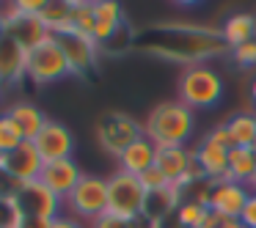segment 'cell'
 I'll list each match as a JSON object with an SVG mask.
<instances>
[{"mask_svg":"<svg viewBox=\"0 0 256 228\" xmlns=\"http://www.w3.org/2000/svg\"><path fill=\"white\" fill-rule=\"evenodd\" d=\"M144 135L157 149H174V146H188L196 135V110L182 105L179 99L160 102L149 110L144 121Z\"/></svg>","mask_w":256,"mask_h":228,"instance_id":"cell-1","label":"cell"},{"mask_svg":"<svg viewBox=\"0 0 256 228\" xmlns=\"http://www.w3.org/2000/svg\"><path fill=\"white\" fill-rule=\"evenodd\" d=\"M223 99V80L204 63H190L179 74V102L190 110H212Z\"/></svg>","mask_w":256,"mask_h":228,"instance_id":"cell-2","label":"cell"},{"mask_svg":"<svg viewBox=\"0 0 256 228\" xmlns=\"http://www.w3.org/2000/svg\"><path fill=\"white\" fill-rule=\"evenodd\" d=\"M64 206L69 209L72 220L78 223H94L96 217H102L108 212V179L86 173L80 179V184L66 195Z\"/></svg>","mask_w":256,"mask_h":228,"instance_id":"cell-3","label":"cell"},{"mask_svg":"<svg viewBox=\"0 0 256 228\" xmlns=\"http://www.w3.org/2000/svg\"><path fill=\"white\" fill-rule=\"evenodd\" d=\"M146 187L140 184L138 176H130L124 171H116L108 179V215H118V217H144L146 209Z\"/></svg>","mask_w":256,"mask_h":228,"instance_id":"cell-4","label":"cell"},{"mask_svg":"<svg viewBox=\"0 0 256 228\" xmlns=\"http://www.w3.org/2000/svg\"><path fill=\"white\" fill-rule=\"evenodd\" d=\"M138 138H144V124H138L132 116H127L122 110H110L105 116H100V121H96V140H100L102 151L113 154L116 160Z\"/></svg>","mask_w":256,"mask_h":228,"instance_id":"cell-5","label":"cell"},{"mask_svg":"<svg viewBox=\"0 0 256 228\" xmlns=\"http://www.w3.org/2000/svg\"><path fill=\"white\" fill-rule=\"evenodd\" d=\"M69 74H72V69H69V61L64 55L61 44L56 41V36L28 50V80L34 85H50L69 77Z\"/></svg>","mask_w":256,"mask_h":228,"instance_id":"cell-6","label":"cell"},{"mask_svg":"<svg viewBox=\"0 0 256 228\" xmlns=\"http://www.w3.org/2000/svg\"><path fill=\"white\" fill-rule=\"evenodd\" d=\"M14 198H17L25 220H30V223H52V220L61 217L64 201L58 198L56 193H50L39 179H36V182H28V184H20Z\"/></svg>","mask_w":256,"mask_h":228,"instance_id":"cell-7","label":"cell"},{"mask_svg":"<svg viewBox=\"0 0 256 228\" xmlns=\"http://www.w3.org/2000/svg\"><path fill=\"white\" fill-rule=\"evenodd\" d=\"M154 168L174 184L176 190H188L190 184L201 182V171L196 165V154L188 146H174V149H157V162Z\"/></svg>","mask_w":256,"mask_h":228,"instance_id":"cell-8","label":"cell"},{"mask_svg":"<svg viewBox=\"0 0 256 228\" xmlns=\"http://www.w3.org/2000/svg\"><path fill=\"white\" fill-rule=\"evenodd\" d=\"M56 41L61 44L64 55L69 61V69L78 77H86L91 69L96 66V58H100V44H96L91 36H83L78 30H64L56 33Z\"/></svg>","mask_w":256,"mask_h":228,"instance_id":"cell-9","label":"cell"},{"mask_svg":"<svg viewBox=\"0 0 256 228\" xmlns=\"http://www.w3.org/2000/svg\"><path fill=\"white\" fill-rule=\"evenodd\" d=\"M3 36L14 39L17 44H22L25 50H34L36 44H42L44 39H50V30L42 25L39 17H30V14L20 11L17 6H8L3 11Z\"/></svg>","mask_w":256,"mask_h":228,"instance_id":"cell-10","label":"cell"},{"mask_svg":"<svg viewBox=\"0 0 256 228\" xmlns=\"http://www.w3.org/2000/svg\"><path fill=\"white\" fill-rule=\"evenodd\" d=\"M42 168H44V160L39 157L34 140H22L17 149L3 157L0 173H6V176L17 184H28V182H36V179H39Z\"/></svg>","mask_w":256,"mask_h":228,"instance_id":"cell-11","label":"cell"},{"mask_svg":"<svg viewBox=\"0 0 256 228\" xmlns=\"http://www.w3.org/2000/svg\"><path fill=\"white\" fill-rule=\"evenodd\" d=\"M34 146L39 151V157L44 162H56V160H69L74 151V135L69 132L66 124L61 121H47L42 127V132L34 138Z\"/></svg>","mask_w":256,"mask_h":228,"instance_id":"cell-12","label":"cell"},{"mask_svg":"<svg viewBox=\"0 0 256 228\" xmlns=\"http://www.w3.org/2000/svg\"><path fill=\"white\" fill-rule=\"evenodd\" d=\"M250 198V190L245 184H237L232 179H223V182L210 184V193H206V206L215 215H226V217H237L242 215L245 204Z\"/></svg>","mask_w":256,"mask_h":228,"instance_id":"cell-13","label":"cell"},{"mask_svg":"<svg viewBox=\"0 0 256 228\" xmlns=\"http://www.w3.org/2000/svg\"><path fill=\"white\" fill-rule=\"evenodd\" d=\"M193 154H196V165L201 171V179H206L210 184L228 179V154H232V149L215 143L212 138L204 135V140L193 149Z\"/></svg>","mask_w":256,"mask_h":228,"instance_id":"cell-14","label":"cell"},{"mask_svg":"<svg viewBox=\"0 0 256 228\" xmlns=\"http://www.w3.org/2000/svg\"><path fill=\"white\" fill-rule=\"evenodd\" d=\"M83 176H86V173L80 171V165L69 157V160L44 162V168H42V173H39V182L44 184L50 193H56L61 201H66V195L78 187Z\"/></svg>","mask_w":256,"mask_h":228,"instance_id":"cell-15","label":"cell"},{"mask_svg":"<svg viewBox=\"0 0 256 228\" xmlns=\"http://www.w3.org/2000/svg\"><path fill=\"white\" fill-rule=\"evenodd\" d=\"M124 30V11L113 0H96L94 3V33L91 39L102 47H108Z\"/></svg>","mask_w":256,"mask_h":228,"instance_id":"cell-16","label":"cell"},{"mask_svg":"<svg viewBox=\"0 0 256 228\" xmlns=\"http://www.w3.org/2000/svg\"><path fill=\"white\" fill-rule=\"evenodd\" d=\"M25 77H28V50L3 36L0 39V88L17 85Z\"/></svg>","mask_w":256,"mask_h":228,"instance_id":"cell-17","label":"cell"},{"mask_svg":"<svg viewBox=\"0 0 256 228\" xmlns=\"http://www.w3.org/2000/svg\"><path fill=\"white\" fill-rule=\"evenodd\" d=\"M154 162H157V146L144 135V138H138L132 146H127V151L118 157V171L140 179L146 171L154 168Z\"/></svg>","mask_w":256,"mask_h":228,"instance_id":"cell-18","label":"cell"},{"mask_svg":"<svg viewBox=\"0 0 256 228\" xmlns=\"http://www.w3.org/2000/svg\"><path fill=\"white\" fill-rule=\"evenodd\" d=\"M220 36L228 47H240V44H248V41L256 39V14H245V11H237L232 17H226L220 28Z\"/></svg>","mask_w":256,"mask_h":228,"instance_id":"cell-19","label":"cell"},{"mask_svg":"<svg viewBox=\"0 0 256 228\" xmlns=\"http://www.w3.org/2000/svg\"><path fill=\"white\" fill-rule=\"evenodd\" d=\"M8 116L14 118V124H17L20 129H22V135H25V140H34L36 135L42 132V127H44L50 118L44 116V113L39 110V105H34V102H14L12 107H8Z\"/></svg>","mask_w":256,"mask_h":228,"instance_id":"cell-20","label":"cell"},{"mask_svg":"<svg viewBox=\"0 0 256 228\" xmlns=\"http://www.w3.org/2000/svg\"><path fill=\"white\" fill-rule=\"evenodd\" d=\"M228 129V138H232L234 149H254L256 140V113H234L228 121H223Z\"/></svg>","mask_w":256,"mask_h":228,"instance_id":"cell-21","label":"cell"},{"mask_svg":"<svg viewBox=\"0 0 256 228\" xmlns=\"http://www.w3.org/2000/svg\"><path fill=\"white\" fill-rule=\"evenodd\" d=\"M39 19L52 36L64 33V30H72V3L69 0H47Z\"/></svg>","mask_w":256,"mask_h":228,"instance_id":"cell-22","label":"cell"},{"mask_svg":"<svg viewBox=\"0 0 256 228\" xmlns=\"http://www.w3.org/2000/svg\"><path fill=\"white\" fill-rule=\"evenodd\" d=\"M228 179L237 184H254L256 179V151L254 149H232L228 154Z\"/></svg>","mask_w":256,"mask_h":228,"instance_id":"cell-23","label":"cell"},{"mask_svg":"<svg viewBox=\"0 0 256 228\" xmlns=\"http://www.w3.org/2000/svg\"><path fill=\"white\" fill-rule=\"evenodd\" d=\"M206 217H210V206L196 198L182 201L176 206V212H174V220H176L179 228H204Z\"/></svg>","mask_w":256,"mask_h":228,"instance_id":"cell-24","label":"cell"},{"mask_svg":"<svg viewBox=\"0 0 256 228\" xmlns=\"http://www.w3.org/2000/svg\"><path fill=\"white\" fill-rule=\"evenodd\" d=\"M25 215L14 195L0 193V228H25Z\"/></svg>","mask_w":256,"mask_h":228,"instance_id":"cell-25","label":"cell"},{"mask_svg":"<svg viewBox=\"0 0 256 228\" xmlns=\"http://www.w3.org/2000/svg\"><path fill=\"white\" fill-rule=\"evenodd\" d=\"M22 140H25V135H22V129L14 124V118L8 116V113H0V151L8 154V151H14Z\"/></svg>","mask_w":256,"mask_h":228,"instance_id":"cell-26","label":"cell"},{"mask_svg":"<svg viewBox=\"0 0 256 228\" xmlns=\"http://www.w3.org/2000/svg\"><path fill=\"white\" fill-rule=\"evenodd\" d=\"M72 30L83 36L94 33V3H72Z\"/></svg>","mask_w":256,"mask_h":228,"instance_id":"cell-27","label":"cell"},{"mask_svg":"<svg viewBox=\"0 0 256 228\" xmlns=\"http://www.w3.org/2000/svg\"><path fill=\"white\" fill-rule=\"evenodd\" d=\"M88 228H146V220L144 217L132 220V217H118V215H108L105 212L94 223H88Z\"/></svg>","mask_w":256,"mask_h":228,"instance_id":"cell-28","label":"cell"},{"mask_svg":"<svg viewBox=\"0 0 256 228\" xmlns=\"http://www.w3.org/2000/svg\"><path fill=\"white\" fill-rule=\"evenodd\" d=\"M232 58H234V63H237L240 69H250V66H256V39H254V41H248V44L234 47V50H232Z\"/></svg>","mask_w":256,"mask_h":228,"instance_id":"cell-29","label":"cell"},{"mask_svg":"<svg viewBox=\"0 0 256 228\" xmlns=\"http://www.w3.org/2000/svg\"><path fill=\"white\" fill-rule=\"evenodd\" d=\"M140 184L146 187V193H160V190L168 187V179L162 176L157 168H152V171H146L144 176H140Z\"/></svg>","mask_w":256,"mask_h":228,"instance_id":"cell-30","label":"cell"},{"mask_svg":"<svg viewBox=\"0 0 256 228\" xmlns=\"http://www.w3.org/2000/svg\"><path fill=\"white\" fill-rule=\"evenodd\" d=\"M204 228H242V223H240L237 217H226V215H215V212H210Z\"/></svg>","mask_w":256,"mask_h":228,"instance_id":"cell-31","label":"cell"},{"mask_svg":"<svg viewBox=\"0 0 256 228\" xmlns=\"http://www.w3.org/2000/svg\"><path fill=\"white\" fill-rule=\"evenodd\" d=\"M240 223H242V228H256V190H250V198L240 215Z\"/></svg>","mask_w":256,"mask_h":228,"instance_id":"cell-32","label":"cell"},{"mask_svg":"<svg viewBox=\"0 0 256 228\" xmlns=\"http://www.w3.org/2000/svg\"><path fill=\"white\" fill-rule=\"evenodd\" d=\"M206 138H212V140H215V143L226 146V149H234L232 138H228V129H226V124H218V127H212L210 132H206Z\"/></svg>","mask_w":256,"mask_h":228,"instance_id":"cell-33","label":"cell"},{"mask_svg":"<svg viewBox=\"0 0 256 228\" xmlns=\"http://www.w3.org/2000/svg\"><path fill=\"white\" fill-rule=\"evenodd\" d=\"M50 228H83V223H78V220H72V217H58L56 223H52Z\"/></svg>","mask_w":256,"mask_h":228,"instance_id":"cell-34","label":"cell"},{"mask_svg":"<svg viewBox=\"0 0 256 228\" xmlns=\"http://www.w3.org/2000/svg\"><path fill=\"white\" fill-rule=\"evenodd\" d=\"M0 39H3V11H0Z\"/></svg>","mask_w":256,"mask_h":228,"instance_id":"cell-35","label":"cell"},{"mask_svg":"<svg viewBox=\"0 0 256 228\" xmlns=\"http://www.w3.org/2000/svg\"><path fill=\"white\" fill-rule=\"evenodd\" d=\"M250 96L256 99V80H254V85H250Z\"/></svg>","mask_w":256,"mask_h":228,"instance_id":"cell-36","label":"cell"},{"mask_svg":"<svg viewBox=\"0 0 256 228\" xmlns=\"http://www.w3.org/2000/svg\"><path fill=\"white\" fill-rule=\"evenodd\" d=\"M3 157H6V154H3V151H0V168H3Z\"/></svg>","mask_w":256,"mask_h":228,"instance_id":"cell-37","label":"cell"},{"mask_svg":"<svg viewBox=\"0 0 256 228\" xmlns=\"http://www.w3.org/2000/svg\"><path fill=\"white\" fill-rule=\"evenodd\" d=\"M250 190H256V179H254V184H250Z\"/></svg>","mask_w":256,"mask_h":228,"instance_id":"cell-38","label":"cell"},{"mask_svg":"<svg viewBox=\"0 0 256 228\" xmlns=\"http://www.w3.org/2000/svg\"><path fill=\"white\" fill-rule=\"evenodd\" d=\"M254 151H256V140H254Z\"/></svg>","mask_w":256,"mask_h":228,"instance_id":"cell-39","label":"cell"},{"mask_svg":"<svg viewBox=\"0 0 256 228\" xmlns=\"http://www.w3.org/2000/svg\"><path fill=\"white\" fill-rule=\"evenodd\" d=\"M0 94H3V88H0Z\"/></svg>","mask_w":256,"mask_h":228,"instance_id":"cell-40","label":"cell"}]
</instances>
